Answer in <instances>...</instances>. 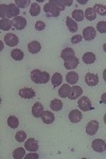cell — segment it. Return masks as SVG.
Masks as SVG:
<instances>
[{
	"label": "cell",
	"mask_w": 106,
	"mask_h": 159,
	"mask_svg": "<svg viewBox=\"0 0 106 159\" xmlns=\"http://www.w3.org/2000/svg\"><path fill=\"white\" fill-rule=\"evenodd\" d=\"M95 35H97V30L94 27H87L83 30V38L85 40H87V42L94 39Z\"/></svg>",
	"instance_id": "5b68a950"
},
{
	"label": "cell",
	"mask_w": 106,
	"mask_h": 159,
	"mask_svg": "<svg viewBox=\"0 0 106 159\" xmlns=\"http://www.w3.org/2000/svg\"><path fill=\"white\" fill-rule=\"evenodd\" d=\"M40 118L45 124H51V123L54 122V119H55L54 114H52L51 111H48V110L47 111H44V114L41 115Z\"/></svg>",
	"instance_id": "d6986e66"
},
{
	"label": "cell",
	"mask_w": 106,
	"mask_h": 159,
	"mask_svg": "<svg viewBox=\"0 0 106 159\" xmlns=\"http://www.w3.org/2000/svg\"><path fill=\"white\" fill-rule=\"evenodd\" d=\"M51 83H52L53 87H58L59 85H62V83H63V76H62L61 73L58 72H55L52 75V78H51Z\"/></svg>",
	"instance_id": "44dd1931"
},
{
	"label": "cell",
	"mask_w": 106,
	"mask_h": 159,
	"mask_svg": "<svg viewBox=\"0 0 106 159\" xmlns=\"http://www.w3.org/2000/svg\"><path fill=\"white\" fill-rule=\"evenodd\" d=\"M44 106L41 105V103H39V102H37V103H35L34 105H33L32 107V115L34 116L35 118H39L41 117V115L44 114Z\"/></svg>",
	"instance_id": "2e32d148"
},
{
	"label": "cell",
	"mask_w": 106,
	"mask_h": 159,
	"mask_svg": "<svg viewBox=\"0 0 106 159\" xmlns=\"http://www.w3.org/2000/svg\"><path fill=\"white\" fill-rule=\"evenodd\" d=\"M13 27L16 30H24L27 27V19L22 16H17L13 19Z\"/></svg>",
	"instance_id": "ba28073f"
},
{
	"label": "cell",
	"mask_w": 106,
	"mask_h": 159,
	"mask_svg": "<svg viewBox=\"0 0 106 159\" xmlns=\"http://www.w3.org/2000/svg\"><path fill=\"white\" fill-rule=\"evenodd\" d=\"M74 56V50L72 48H65L61 53V57L63 58L64 61H67L69 58L73 57Z\"/></svg>",
	"instance_id": "7402d4cb"
},
{
	"label": "cell",
	"mask_w": 106,
	"mask_h": 159,
	"mask_svg": "<svg viewBox=\"0 0 106 159\" xmlns=\"http://www.w3.org/2000/svg\"><path fill=\"white\" fill-rule=\"evenodd\" d=\"M101 103L106 105V92L105 93H103L102 97H101Z\"/></svg>",
	"instance_id": "60d3db41"
},
{
	"label": "cell",
	"mask_w": 106,
	"mask_h": 159,
	"mask_svg": "<svg viewBox=\"0 0 106 159\" xmlns=\"http://www.w3.org/2000/svg\"><path fill=\"white\" fill-rule=\"evenodd\" d=\"M98 129H99V122L97 120H91L90 122L87 123L86 125V133L89 136H94L97 134Z\"/></svg>",
	"instance_id": "52a82bcc"
},
{
	"label": "cell",
	"mask_w": 106,
	"mask_h": 159,
	"mask_svg": "<svg viewBox=\"0 0 106 159\" xmlns=\"http://www.w3.org/2000/svg\"><path fill=\"white\" fill-rule=\"evenodd\" d=\"M83 93V89L80 86H73L71 87V93L69 96L70 100H77Z\"/></svg>",
	"instance_id": "ac0fdd59"
},
{
	"label": "cell",
	"mask_w": 106,
	"mask_h": 159,
	"mask_svg": "<svg viewBox=\"0 0 106 159\" xmlns=\"http://www.w3.org/2000/svg\"><path fill=\"white\" fill-rule=\"evenodd\" d=\"M82 118H83L82 112L77 109H73L69 112V120H70V122H72V123L80 122L82 120Z\"/></svg>",
	"instance_id": "5bb4252c"
},
{
	"label": "cell",
	"mask_w": 106,
	"mask_h": 159,
	"mask_svg": "<svg viewBox=\"0 0 106 159\" xmlns=\"http://www.w3.org/2000/svg\"><path fill=\"white\" fill-rule=\"evenodd\" d=\"M38 158H39V156L35 152H30L28 155L25 156V159H38Z\"/></svg>",
	"instance_id": "f35d334b"
},
{
	"label": "cell",
	"mask_w": 106,
	"mask_h": 159,
	"mask_svg": "<svg viewBox=\"0 0 106 159\" xmlns=\"http://www.w3.org/2000/svg\"><path fill=\"white\" fill-rule=\"evenodd\" d=\"M104 123L106 124V114H105V116H104Z\"/></svg>",
	"instance_id": "bcb514c9"
},
{
	"label": "cell",
	"mask_w": 106,
	"mask_h": 159,
	"mask_svg": "<svg viewBox=\"0 0 106 159\" xmlns=\"http://www.w3.org/2000/svg\"><path fill=\"white\" fill-rule=\"evenodd\" d=\"M25 148L29 152H36L38 150V142L34 138H30L25 142Z\"/></svg>",
	"instance_id": "30bf717a"
},
{
	"label": "cell",
	"mask_w": 106,
	"mask_h": 159,
	"mask_svg": "<svg viewBox=\"0 0 106 159\" xmlns=\"http://www.w3.org/2000/svg\"><path fill=\"white\" fill-rule=\"evenodd\" d=\"M15 3L18 7H21V9H25L28 6H30L31 1L30 0H15Z\"/></svg>",
	"instance_id": "d590c367"
},
{
	"label": "cell",
	"mask_w": 106,
	"mask_h": 159,
	"mask_svg": "<svg viewBox=\"0 0 106 159\" xmlns=\"http://www.w3.org/2000/svg\"><path fill=\"white\" fill-rule=\"evenodd\" d=\"M103 50H104L105 52H106V43H104V45H103Z\"/></svg>",
	"instance_id": "f6af8a7d"
},
{
	"label": "cell",
	"mask_w": 106,
	"mask_h": 159,
	"mask_svg": "<svg viewBox=\"0 0 106 159\" xmlns=\"http://www.w3.org/2000/svg\"><path fill=\"white\" fill-rule=\"evenodd\" d=\"M46 28V24L44 21H36V24H35V29L37 30V31H43L44 29Z\"/></svg>",
	"instance_id": "74e56055"
},
{
	"label": "cell",
	"mask_w": 106,
	"mask_h": 159,
	"mask_svg": "<svg viewBox=\"0 0 106 159\" xmlns=\"http://www.w3.org/2000/svg\"><path fill=\"white\" fill-rule=\"evenodd\" d=\"M94 10L95 11L97 14L101 15V16H105L106 15V7L104 6V4L95 3L94 6Z\"/></svg>",
	"instance_id": "1f68e13d"
},
{
	"label": "cell",
	"mask_w": 106,
	"mask_h": 159,
	"mask_svg": "<svg viewBox=\"0 0 106 159\" xmlns=\"http://www.w3.org/2000/svg\"><path fill=\"white\" fill-rule=\"evenodd\" d=\"M31 80L34 82L35 84H47L50 81V74L47 71H41L38 69H34L31 71Z\"/></svg>",
	"instance_id": "7a4b0ae2"
},
{
	"label": "cell",
	"mask_w": 106,
	"mask_h": 159,
	"mask_svg": "<svg viewBox=\"0 0 106 159\" xmlns=\"http://www.w3.org/2000/svg\"><path fill=\"white\" fill-rule=\"evenodd\" d=\"M83 39V36H81V35H76V36H73L71 38V43H81Z\"/></svg>",
	"instance_id": "ab89813d"
},
{
	"label": "cell",
	"mask_w": 106,
	"mask_h": 159,
	"mask_svg": "<svg viewBox=\"0 0 106 159\" xmlns=\"http://www.w3.org/2000/svg\"><path fill=\"white\" fill-rule=\"evenodd\" d=\"M91 147L94 152L103 153L106 151V142L102 139H94L91 143Z\"/></svg>",
	"instance_id": "8992f818"
},
{
	"label": "cell",
	"mask_w": 106,
	"mask_h": 159,
	"mask_svg": "<svg viewBox=\"0 0 106 159\" xmlns=\"http://www.w3.org/2000/svg\"><path fill=\"white\" fill-rule=\"evenodd\" d=\"M84 14H85V18L87 20H89V21L94 20L95 17H97V13H95V11L94 10V7H88V9H86Z\"/></svg>",
	"instance_id": "4316f807"
},
{
	"label": "cell",
	"mask_w": 106,
	"mask_h": 159,
	"mask_svg": "<svg viewBox=\"0 0 106 159\" xmlns=\"http://www.w3.org/2000/svg\"><path fill=\"white\" fill-rule=\"evenodd\" d=\"M70 93H71V87L69 84H64L58 89V96L62 97V98H69Z\"/></svg>",
	"instance_id": "9a60e30c"
},
{
	"label": "cell",
	"mask_w": 106,
	"mask_h": 159,
	"mask_svg": "<svg viewBox=\"0 0 106 159\" xmlns=\"http://www.w3.org/2000/svg\"><path fill=\"white\" fill-rule=\"evenodd\" d=\"M66 25L69 29L70 32H76L79 27H77V24L76 20H72L71 17H67L66 18Z\"/></svg>",
	"instance_id": "603a6c76"
},
{
	"label": "cell",
	"mask_w": 106,
	"mask_h": 159,
	"mask_svg": "<svg viewBox=\"0 0 106 159\" xmlns=\"http://www.w3.org/2000/svg\"><path fill=\"white\" fill-rule=\"evenodd\" d=\"M44 10H45L46 16L47 17H58L59 13H61V11H59L58 7H55L53 4H51L50 2H48V3L45 4Z\"/></svg>",
	"instance_id": "3957f363"
},
{
	"label": "cell",
	"mask_w": 106,
	"mask_h": 159,
	"mask_svg": "<svg viewBox=\"0 0 106 159\" xmlns=\"http://www.w3.org/2000/svg\"><path fill=\"white\" fill-rule=\"evenodd\" d=\"M103 79H104V81H105V83H106V69L104 71H103Z\"/></svg>",
	"instance_id": "7bdbcfd3"
},
{
	"label": "cell",
	"mask_w": 106,
	"mask_h": 159,
	"mask_svg": "<svg viewBox=\"0 0 106 159\" xmlns=\"http://www.w3.org/2000/svg\"><path fill=\"white\" fill-rule=\"evenodd\" d=\"M50 108L52 109L53 111H59V110L63 109V102L58 99L52 100L50 103Z\"/></svg>",
	"instance_id": "cb8c5ba5"
},
{
	"label": "cell",
	"mask_w": 106,
	"mask_h": 159,
	"mask_svg": "<svg viewBox=\"0 0 106 159\" xmlns=\"http://www.w3.org/2000/svg\"><path fill=\"white\" fill-rule=\"evenodd\" d=\"M85 83L88 86H95L99 83V76L94 73H90L88 72L85 75Z\"/></svg>",
	"instance_id": "8fae6325"
},
{
	"label": "cell",
	"mask_w": 106,
	"mask_h": 159,
	"mask_svg": "<svg viewBox=\"0 0 106 159\" xmlns=\"http://www.w3.org/2000/svg\"><path fill=\"white\" fill-rule=\"evenodd\" d=\"M15 139H16L17 142H24L27 139V134H25L24 130H19L15 135Z\"/></svg>",
	"instance_id": "836d02e7"
},
{
	"label": "cell",
	"mask_w": 106,
	"mask_h": 159,
	"mask_svg": "<svg viewBox=\"0 0 106 159\" xmlns=\"http://www.w3.org/2000/svg\"><path fill=\"white\" fill-rule=\"evenodd\" d=\"M66 81L69 85H74L77 81H79V74L74 71H70V72L67 73L66 75Z\"/></svg>",
	"instance_id": "ffe728a7"
},
{
	"label": "cell",
	"mask_w": 106,
	"mask_h": 159,
	"mask_svg": "<svg viewBox=\"0 0 106 159\" xmlns=\"http://www.w3.org/2000/svg\"><path fill=\"white\" fill-rule=\"evenodd\" d=\"M77 106L82 111H88L89 109H91V101L87 97H81V99L77 101Z\"/></svg>",
	"instance_id": "277c9868"
},
{
	"label": "cell",
	"mask_w": 106,
	"mask_h": 159,
	"mask_svg": "<svg viewBox=\"0 0 106 159\" xmlns=\"http://www.w3.org/2000/svg\"><path fill=\"white\" fill-rule=\"evenodd\" d=\"M13 27V20H10L7 18L0 20V29L2 31H9Z\"/></svg>",
	"instance_id": "d4e9b609"
},
{
	"label": "cell",
	"mask_w": 106,
	"mask_h": 159,
	"mask_svg": "<svg viewBox=\"0 0 106 159\" xmlns=\"http://www.w3.org/2000/svg\"><path fill=\"white\" fill-rule=\"evenodd\" d=\"M18 42H19L18 37L15 34H13V33H7L6 36H4V43H6V45L9 46V47L17 46Z\"/></svg>",
	"instance_id": "9c48e42d"
},
{
	"label": "cell",
	"mask_w": 106,
	"mask_h": 159,
	"mask_svg": "<svg viewBox=\"0 0 106 159\" xmlns=\"http://www.w3.org/2000/svg\"><path fill=\"white\" fill-rule=\"evenodd\" d=\"M49 2H50L51 4H53L55 7H58L59 11H64V10H65V4L63 3L62 0H50Z\"/></svg>",
	"instance_id": "e575fe53"
},
{
	"label": "cell",
	"mask_w": 106,
	"mask_h": 159,
	"mask_svg": "<svg viewBox=\"0 0 106 159\" xmlns=\"http://www.w3.org/2000/svg\"><path fill=\"white\" fill-rule=\"evenodd\" d=\"M79 3H82V4H86L87 3V0H85V1H81V0H79Z\"/></svg>",
	"instance_id": "ee69618b"
},
{
	"label": "cell",
	"mask_w": 106,
	"mask_h": 159,
	"mask_svg": "<svg viewBox=\"0 0 106 159\" xmlns=\"http://www.w3.org/2000/svg\"><path fill=\"white\" fill-rule=\"evenodd\" d=\"M28 50L32 54H36V53H38L41 50V45L38 42H36V40H33V42L29 43V45H28Z\"/></svg>",
	"instance_id": "e0dca14e"
},
{
	"label": "cell",
	"mask_w": 106,
	"mask_h": 159,
	"mask_svg": "<svg viewBox=\"0 0 106 159\" xmlns=\"http://www.w3.org/2000/svg\"><path fill=\"white\" fill-rule=\"evenodd\" d=\"M83 61L87 65H90V64H94L95 61V55L94 53L92 52H87L83 55Z\"/></svg>",
	"instance_id": "484cf974"
},
{
	"label": "cell",
	"mask_w": 106,
	"mask_h": 159,
	"mask_svg": "<svg viewBox=\"0 0 106 159\" xmlns=\"http://www.w3.org/2000/svg\"><path fill=\"white\" fill-rule=\"evenodd\" d=\"M79 61H80L79 58H77L76 56H73V57L64 61V66H65V68L68 69V70H72V69H76L77 66H79Z\"/></svg>",
	"instance_id": "4fadbf2b"
},
{
	"label": "cell",
	"mask_w": 106,
	"mask_h": 159,
	"mask_svg": "<svg viewBox=\"0 0 106 159\" xmlns=\"http://www.w3.org/2000/svg\"><path fill=\"white\" fill-rule=\"evenodd\" d=\"M11 56H12V58L13 60H15V61H21L22 58H24V52H22L21 50H19V49H14L11 52Z\"/></svg>",
	"instance_id": "4dcf8cb0"
},
{
	"label": "cell",
	"mask_w": 106,
	"mask_h": 159,
	"mask_svg": "<svg viewBox=\"0 0 106 159\" xmlns=\"http://www.w3.org/2000/svg\"><path fill=\"white\" fill-rule=\"evenodd\" d=\"M62 1H63V3L65 4V7L66 6H71L72 4V0H68V1H67V0H62Z\"/></svg>",
	"instance_id": "b9f144b4"
},
{
	"label": "cell",
	"mask_w": 106,
	"mask_h": 159,
	"mask_svg": "<svg viewBox=\"0 0 106 159\" xmlns=\"http://www.w3.org/2000/svg\"><path fill=\"white\" fill-rule=\"evenodd\" d=\"M19 15V7L15 3L10 4H1L0 6V17L1 19L4 18H12V17H17Z\"/></svg>",
	"instance_id": "6da1fadb"
},
{
	"label": "cell",
	"mask_w": 106,
	"mask_h": 159,
	"mask_svg": "<svg viewBox=\"0 0 106 159\" xmlns=\"http://www.w3.org/2000/svg\"><path fill=\"white\" fill-rule=\"evenodd\" d=\"M25 150L22 148H17L13 152V158L14 159H21L25 158Z\"/></svg>",
	"instance_id": "f546056e"
},
{
	"label": "cell",
	"mask_w": 106,
	"mask_h": 159,
	"mask_svg": "<svg viewBox=\"0 0 106 159\" xmlns=\"http://www.w3.org/2000/svg\"><path fill=\"white\" fill-rule=\"evenodd\" d=\"M19 96L24 99H33L36 96V93L32 88L25 87V88H21L19 90Z\"/></svg>",
	"instance_id": "7c38bea8"
},
{
	"label": "cell",
	"mask_w": 106,
	"mask_h": 159,
	"mask_svg": "<svg viewBox=\"0 0 106 159\" xmlns=\"http://www.w3.org/2000/svg\"><path fill=\"white\" fill-rule=\"evenodd\" d=\"M7 125H9V127H11L13 129H17V127L19 126V120L15 116H10L7 118Z\"/></svg>",
	"instance_id": "83f0119b"
},
{
	"label": "cell",
	"mask_w": 106,
	"mask_h": 159,
	"mask_svg": "<svg viewBox=\"0 0 106 159\" xmlns=\"http://www.w3.org/2000/svg\"><path fill=\"white\" fill-rule=\"evenodd\" d=\"M84 17H85V14L82 10L76 9L72 12V19L76 20V21H82V20L84 19Z\"/></svg>",
	"instance_id": "f1b7e54d"
},
{
	"label": "cell",
	"mask_w": 106,
	"mask_h": 159,
	"mask_svg": "<svg viewBox=\"0 0 106 159\" xmlns=\"http://www.w3.org/2000/svg\"><path fill=\"white\" fill-rule=\"evenodd\" d=\"M40 13V7L38 3H36V2H34V3L31 4V7H30V14L32 15V16H38Z\"/></svg>",
	"instance_id": "d6a6232c"
},
{
	"label": "cell",
	"mask_w": 106,
	"mask_h": 159,
	"mask_svg": "<svg viewBox=\"0 0 106 159\" xmlns=\"http://www.w3.org/2000/svg\"><path fill=\"white\" fill-rule=\"evenodd\" d=\"M97 30L100 33H106V21H99L97 25Z\"/></svg>",
	"instance_id": "8d00e7d4"
}]
</instances>
